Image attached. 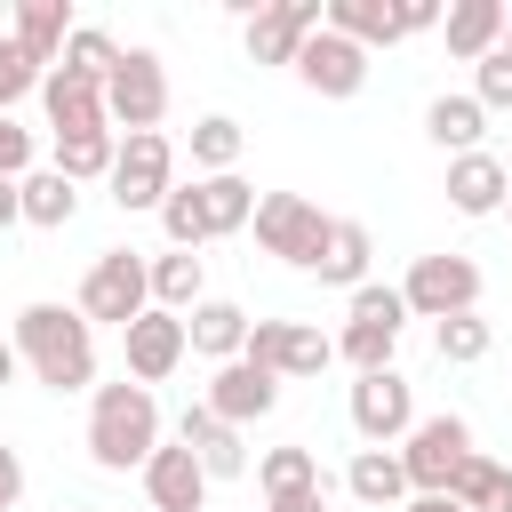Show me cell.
<instances>
[{
	"instance_id": "cell-1",
	"label": "cell",
	"mask_w": 512,
	"mask_h": 512,
	"mask_svg": "<svg viewBox=\"0 0 512 512\" xmlns=\"http://www.w3.org/2000/svg\"><path fill=\"white\" fill-rule=\"evenodd\" d=\"M16 352L32 360V376L48 392H80L96 376V336H88L80 304H24L16 312Z\"/></svg>"
},
{
	"instance_id": "cell-2",
	"label": "cell",
	"mask_w": 512,
	"mask_h": 512,
	"mask_svg": "<svg viewBox=\"0 0 512 512\" xmlns=\"http://www.w3.org/2000/svg\"><path fill=\"white\" fill-rule=\"evenodd\" d=\"M152 448H160V400H152V384H128V376L104 384L96 408H88V456L104 472H144Z\"/></svg>"
},
{
	"instance_id": "cell-3",
	"label": "cell",
	"mask_w": 512,
	"mask_h": 512,
	"mask_svg": "<svg viewBox=\"0 0 512 512\" xmlns=\"http://www.w3.org/2000/svg\"><path fill=\"white\" fill-rule=\"evenodd\" d=\"M152 312V264L136 256V248H104L96 264H88V280H80V320L96 328V320H112V328H136Z\"/></svg>"
},
{
	"instance_id": "cell-4",
	"label": "cell",
	"mask_w": 512,
	"mask_h": 512,
	"mask_svg": "<svg viewBox=\"0 0 512 512\" xmlns=\"http://www.w3.org/2000/svg\"><path fill=\"white\" fill-rule=\"evenodd\" d=\"M400 320H408V296L400 288H352V320H344V336H336V360H352L360 376H376V368H392V344H400Z\"/></svg>"
},
{
	"instance_id": "cell-5",
	"label": "cell",
	"mask_w": 512,
	"mask_h": 512,
	"mask_svg": "<svg viewBox=\"0 0 512 512\" xmlns=\"http://www.w3.org/2000/svg\"><path fill=\"white\" fill-rule=\"evenodd\" d=\"M160 112H168V72H160V56H152V48H120V72L104 80V120L128 128V136H152Z\"/></svg>"
},
{
	"instance_id": "cell-6",
	"label": "cell",
	"mask_w": 512,
	"mask_h": 512,
	"mask_svg": "<svg viewBox=\"0 0 512 512\" xmlns=\"http://www.w3.org/2000/svg\"><path fill=\"white\" fill-rule=\"evenodd\" d=\"M464 456H472V424H464V416H416V432H408V448H400L416 496H448L456 472H464Z\"/></svg>"
},
{
	"instance_id": "cell-7",
	"label": "cell",
	"mask_w": 512,
	"mask_h": 512,
	"mask_svg": "<svg viewBox=\"0 0 512 512\" xmlns=\"http://www.w3.org/2000/svg\"><path fill=\"white\" fill-rule=\"evenodd\" d=\"M320 240H328V216L304 200V192H264L256 200V248L280 256V264H320Z\"/></svg>"
},
{
	"instance_id": "cell-8",
	"label": "cell",
	"mask_w": 512,
	"mask_h": 512,
	"mask_svg": "<svg viewBox=\"0 0 512 512\" xmlns=\"http://www.w3.org/2000/svg\"><path fill=\"white\" fill-rule=\"evenodd\" d=\"M104 184H112V200H120L128 216H136V208H160V200L176 192V144H168L160 128H152V136H128Z\"/></svg>"
},
{
	"instance_id": "cell-9",
	"label": "cell",
	"mask_w": 512,
	"mask_h": 512,
	"mask_svg": "<svg viewBox=\"0 0 512 512\" xmlns=\"http://www.w3.org/2000/svg\"><path fill=\"white\" fill-rule=\"evenodd\" d=\"M400 296H408V312H424L440 328V320H456V312L480 304V264L472 256H416V272L400 280Z\"/></svg>"
},
{
	"instance_id": "cell-10",
	"label": "cell",
	"mask_w": 512,
	"mask_h": 512,
	"mask_svg": "<svg viewBox=\"0 0 512 512\" xmlns=\"http://www.w3.org/2000/svg\"><path fill=\"white\" fill-rule=\"evenodd\" d=\"M352 432H360L368 448H392V440H408V432H416V384H408L400 368H376V376H360V384H352Z\"/></svg>"
},
{
	"instance_id": "cell-11",
	"label": "cell",
	"mask_w": 512,
	"mask_h": 512,
	"mask_svg": "<svg viewBox=\"0 0 512 512\" xmlns=\"http://www.w3.org/2000/svg\"><path fill=\"white\" fill-rule=\"evenodd\" d=\"M240 360H256V368H272V376L288 384V376H320V368L336 360V344H328L312 320H256Z\"/></svg>"
},
{
	"instance_id": "cell-12",
	"label": "cell",
	"mask_w": 512,
	"mask_h": 512,
	"mask_svg": "<svg viewBox=\"0 0 512 512\" xmlns=\"http://www.w3.org/2000/svg\"><path fill=\"white\" fill-rule=\"evenodd\" d=\"M320 24H328V0H264L248 16V56L256 64H296Z\"/></svg>"
},
{
	"instance_id": "cell-13",
	"label": "cell",
	"mask_w": 512,
	"mask_h": 512,
	"mask_svg": "<svg viewBox=\"0 0 512 512\" xmlns=\"http://www.w3.org/2000/svg\"><path fill=\"white\" fill-rule=\"evenodd\" d=\"M296 80H304L312 96H360V88H368V48L320 24V32L304 40V56H296Z\"/></svg>"
},
{
	"instance_id": "cell-14",
	"label": "cell",
	"mask_w": 512,
	"mask_h": 512,
	"mask_svg": "<svg viewBox=\"0 0 512 512\" xmlns=\"http://www.w3.org/2000/svg\"><path fill=\"white\" fill-rule=\"evenodd\" d=\"M184 344H192V336H184V312H160V304H152L136 328H120V352H128V376H136V384H160V376H176Z\"/></svg>"
},
{
	"instance_id": "cell-15",
	"label": "cell",
	"mask_w": 512,
	"mask_h": 512,
	"mask_svg": "<svg viewBox=\"0 0 512 512\" xmlns=\"http://www.w3.org/2000/svg\"><path fill=\"white\" fill-rule=\"evenodd\" d=\"M272 400H280V376L272 368H256V360H224L216 368V384H208V408L240 432V424H256V416H272Z\"/></svg>"
},
{
	"instance_id": "cell-16",
	"label": "cell",
	"mask_w": 512,
	"mask_h": 512,
	"mask_svg": "<svg viewBox=\"0 0 512 512\" xmlns=\"http://www.w3.org/2000/svg\"><path fill=\"white\" fill-rule=\"evenodd\" d=\"M144 496H152V512H200L208 504V472H200V456L176 440V448H152V464H144Z\"/></svg>"
},
{
	"instance_id": "cell-17",
	"label": "cell",
	"mask_w": 512,
	"mask_h": 512,
	"mask_svg": "<svg viewBox=\"0 0 512 512\" xmlns=\"http://www.w3.org/2000/svg\"><path fill=\"white\" fill-rule=\"evenodd\" d=\"M40 104H48V128H56V136L112 128V120H104V80H80V72H64V64L40 80Z\"/></svg>"
},
{
	"instance_id": "cell-18",
	"label": "cell",
	"mask_w": 512,
	"mask_h": 512,
	"mask_svg": "<svg viewBox=\"0 0 512 512\" xmlns=\"http://www.w3.org/2000/svg\"><path fill=\"white\" fill-rule=\"evenodd\" d=\"M176 440L200 456V472H208V480H240V472H248V448H240V432H232V424H224L208 400H200V408H184Z\"/></svg>"
},
{
	"instance_id": "cell-19",
	"label": "cell",
	"mask_w": 512,
	"mask_h": 512,
	"mask_svg": "<svg viewBox=\"0 0 512 512\" xmlns=\"http://www.w3.org/2000/svg\"><path fill=\"white\" fill-rule=\"evenodd\" d=\"M504 24H512V8H504V0H456V8L440 16V40H448V56L480 64V56H496V48H504Z\"/></svg>"
},
{
	"instance_id": "cell-20",
	"label": "cell",
	"mask_w": 512,
	"mask_h": 512,
	"mask_svg": "<svg viewBox=\"0 0 512 512\" xmlns=\"http://www.w3.org/2000/svg\"><path fill=\"white\" fill-rule=\"evenodd\" d=\"M328 32H344L360 48H392L416 24H408V0H328Z\"/></svg>"
},
{
	"instance_id": "cell-21",
	"label": "cell",
	"mask_w": 512,
	"mask_h": 512,
	"mask_svg": "<svg viewBox=\"0 0 512 512\" xmlns=\"http://www.w3.org/2000/svg\"><path fill=\"white\" fill-rule=\"evenodd\" d=\"M504 192H512V176H504L496 152H464V160H448V208H456V216H496Z\"/></svg>"
},
{
	"instance_id": "cell-22",
	"label": "cell",
	"mask_w": 512,
	"mask_h": 512,
	"mask_svg": "<svg viewBox=\"0 0 512 512\" xmlns=\"http://www.w3.org/2000/svg\"><path fill=\"white\" fill-rule=\"evenodd\" d=\"M248 312L240 304H224V296H200L192 312H184V336H192V352H208V360H240L248 352Z\"/></svg>"
},
{
	"instance_id": "cell-23",
	"label": "cell",
	"mask_w": 512,
	"mask_h": 512,
	"mask_svg": "<svg viewBox=\"0 0 512 512\" xmlns=\"http://www.w3.org/2000/svg\"><path fill=\"white\" fill-rule=\"evenodd\" d=\"M64 40H72V8H64V0H24V8H16V48H24L40 72L64 64Z\"/></svg>"
},
{
	"instance_id": "cell-24",
	"label": "cell",
	"mask_w": 512,
	"mask_h": 512,
	"mask_svg": "<svg viewBox=\"0 0 512 512\" xmlns=\"http://www.w3.org/2000/svg\"><path fill=\"white\" fill-rule=\"evenodd\" d=\"M312 272L336 280V288H368V224L328 216V240H320V264H312Z\"/></svg>"
},
{
	"instance_id": "cell-25",
	"label": "cell",
	"mask_w": 512,
	"mask_h": 512,
	"mask_svg": "<svg viewBox=\"0 0 512 512\" xmlns=\"http://www.w3.org/2000/svg\"><path fill=\"white\" fill-rule=\"evenodd\" d=\"M344 488H352L360 504H376V512H384V504H400V496H416V488H408L400 448H360V456H352V472H344Z\"/></svg>"
},
{
	"instance_id": "cell-26",
	"label": "cell",
	"mask_w": 512,
	"mask_h": 512,
	"mask_svg": "<svg viewBox=\"0 0 512 512\" xmlns=\"http://www.w3.org/2000/svg\"><path fill=\"white\" fill-rule=\"evenodd\" d=\"M480 128H488V112H480V96H432V112H424V136L440 144V152H480Z\"/></svg>"
},
{
	"instance_id": "cell-27",
	"label": "cell",
	"mask_w": 512,
	"mask_h": 512,
	"mask_svg": "<svg viewBox=\"0 0 512 512\" xmlns=\"http://www.w3.org/2000/svg\"><path fill=\"white\" fill-rule=\"evenodd\" d=\"M200 224H208V240L256 224V184H240V176H200Z\"/></svg>"
},
{
	"instance_id": "cell-28",
	"label": "cell",
	"mask_w": 512,
	"mask_h": 512,
	"mask_svg": "<svg viewBox=\"0 0 512 512\" xmlns=\"http://www.w3.org/2000/svg\"><path fill=\"white\" fill-rule=\"evenodd\" d=\"M464 512H512V464H496V456H464V472H456V488H448Z\"/></svg>"
},
{
	"instance_id": "cell-29",
	"label": "cell",
	"mask_w": 512,
	"mask_h": 512,
	"mask_svg": "<svg viewBox=\"0 0 512 512\" xmlns=\"http://www.w3.org/2000/svg\"><path fill=\"white\" fill-rule=\"evenodd\" d=\"M256 480H264V504L272 496H320V456L312 448H264V464H256Z\"/></svg>"
},
{
	"instance_id": "cell-30",
	"label": "cell",
	"mask_w": 512,
	"mask_h": 512,
	"mask_svg": "<svg viewBox=\"0 0 512 512\" xmlns=\"http://www.w3.org/2000/svg\"><path fill=\"white\" fill-rule=\"evenodd\" d=\"M72 208H80V184L64 176V168H32L24 176V224H72Z\"/></svg>"
},
{
	"instance_id": "cell-31",
	"label": "cell",
	"mask_w": 512,
	"mask_h": 512,
	"mask_svg": "<svg viewBox=\"0 0 512 512\" xmlns=\"http://www.w3.org/2000/svg\"><path fill=\"white\" fill-rule=\"evenodd\" d=\"M112 160H120V136H112V128H88V136H56V168H64L72 184H88V176H112Z\"/></svg>"
},
{
	"instance_id": "cell-32",
	"label": "cell",
	"mask_w": 512,
	"mask_h": 512,
	"mask_svg": "<svg viewBox=\"0 0 512 512\" xmlns=\"http://www.w3.org/2000/svg\"><path fill=\"white\" fill-rule=\"evenodd\" d=\"M152 304H160V312H184V304H200V256H184V248L152 256Z\"/></svg>"
},
{
	"instance_id": "cell-33",
	"label": "cell",
	"mask_w": 512,
	"mask_h": 512,
	"mask_svg": "<svg viewBox=\"0 0 512 512\" xmlns=\"http://www.w3.org/2000/svg\"><path fill=\"white\" fill-rule=\"evenodd\" d=\"M64 72H80V80H112V72H120V40L96 32V24H72V40H64Z\"/></svg>"
},
{
	"instance_id": "cell-34",
	"label": "cell",
	"mask_w": 512,
	"mask_h": 512,
	"mask_svg": "<svg viewBox=\"0 0 512 512\" xmlns=\"http://www.w3.org/2000/svg\"><path fill=\"white\" fill-rule=\"evenodd\" d=\"M192 160H200L208 176H232V160H240V120H232V112H208V120L192 128Z\"/></svg>"
},
{
	"instance_id": "cell-35",
	"label": "cell",
	"mask_w": 512,
	"mask_h": 512,
	"mask_svg": "<svg viewBox=\"0 0 512 512\" xmlns=\"http://www.w3.org/2000/svg\"><path fill=\"white\" fill-rule=\"evenodd\" d=\"M160 232H168V248H184V256L208 240V224H200V184H176V192L160 200Z\"/></svg>"
},
{
	"instance_id": "cell-36",
	"label": "cell",
	"mask_w": 512,
	"mask_h": 512,
	"mask_svg": "<svg viewBox=\"0 0 512 512\" xmlns=\"http://www.w3.org/2000/svg\"><path fill=\"white\" fill-rule=\"evenodd\" d=\"M432 344H440V360H480L488 352V320L480 312H456V320L432 328Z\"/></svg>"
},
{
	"instance_id": "cell-37",
	"label": "cell",
	"mask_w": 512,
	"mask_h": 512,
	"mask_svg": "<svg viewBox=\"0 0 512 512\" xmlns=\"http://www.w3.org/2000/svg\"><path fill=\"white\" fill-rule=\"evenodd\" d=\"M40 80H48V72H40V64H32L24 48H16V32H8V40H0V112H8L16 96H32Z\"/></svg>"
},
{
	"instance_id": "cell-38",
	"label": "cell",
	"mask_w": 512,
	"mask_h": 512,
	"mask_svg": "<svg viewBox=\"0 0 512 512\" xmlns=\"http://www.w3.org/2000/svg\"><path fill=\"white\" fill-rule=\"evenodd\" d=\"M472 96H480V112H504V104H512V56H504V48L480 56V88H472Z\"/></svg>"
},
{
	"instance_id": "cell-39",
	"label": "cell",
	"mask_w": 512,
	"mask_h": 512,
	"mask_svg": "<svg viewBox=\"0 0 512 512\" xmlns=\"http://www.w3.org/2000/svg\"><path fill=\"white\" fill-rule=\"evenodd\" d=\"M24 168H32V128H16V112H0V176L24 184Z\"/></svg>"
},
{
	"instance_id": "cell-40",
	"label": "cell",
	"mask_w": 512,
	"mask_h": 512,
	"mask_svg": "<svg viewBox=\"0 0 512 512\" xmlns=\"http://www.w3.org/2000/svg\"><path fill=\"white\" fill-rule=\"evenodd\" d=\"M16 496H24V456L0 440V512H16Z\"/></svg>"
},
{
	"instance_id": "cell-41",
	"label": "cell",
	"mask_w": 512,
	"mask_h": 512,
	"mask_svg": "<svg viewBox=\"0 0 512 512\" xmlns=\"http://www.w3.org/2000/svg\"><path fill=\"white\" fill-rule=\"evenodd\" d=\"M8 224H24V184L0 176V232H8Z\"/></svg>"
},
{
	"instance_id": "cell-42",
	"label": "cell",
	"mask_w": 512,
	"mask_h": 512,
	"mask_svg": "<svg viewBox=\"0 0 512 512\" xmlns=\"http://www.w3.org/2000/svg\"><path fill=\"white\" fill-rule=\"evenodd\" d=\"M264 512H328V496H272Z\"/></svg>"
},
{
	"instance_id": "cell-43",
	"label": "cell",
	"mask_w": 512,
	"mask_h": 512,
	"mask_svg": "<svg viewBox=\"0 0 512 512\" xmlns=\"http://www.w3.org/2000/svg\"><path fill=\"white\" fill-rule=\"evenodd\" d=\"M16 360H24V352H16V336H0V392L16 384Z\"/></svg>"
},
{
	"instance_id": "cell-44",
	"label": "cell",
	"mask_w": 512,
	"mask_h": 512,
	"mask_svg": "<svg viewBox=\"0 0 512 512\" xmlns=\"http://www.w3.org/2000/svg\"><path fill=\"white\" fill-rule=\"evenodd\" d=\"M408 512H464V504H456V496H416Z\"/></svg>"
},
{
	"instance_id": "cell-45",
	"label": "cell",
	"mask_w": 512,
	"mask_h": 512,
	"mask_svg": "<svg viewBox=\"0 0 512 512\" xmlns=\"http://www.w3.org/2000/svg\"><path fill=\"white\" fill-rule=\"evenodd\" d=\"M504 56H512V24H504Z\"/></svg>"
},
{
	"instance_id": "cell-46",
	"label": "cell",
	"mask_w": 512,
	"mask_h": 512,
	"mask_svg": "<svg viewBox=\"0 0 512 512\" xmlns=\"http://www.w3.org/2000/svg\"><path fill=\"white\" fill-rule=\"evenodd\" d=\"M64 512H88V504H64Z\"/></svg>"
},
{
	"instance_id": "cell-47",
	"label": "cell",
	"mask_w": 512,
	"mask_h": 512,
	"mask_svg": "<svg viewBox=\"0 0 512 512\" xmlns=\"http://www.w3.org/2000/svg\"><path fill=\"white\" fill-rule=\"evenodd\" d=\"M504 208H512V192H504Z\"/></svg>"
}]
</instances>
